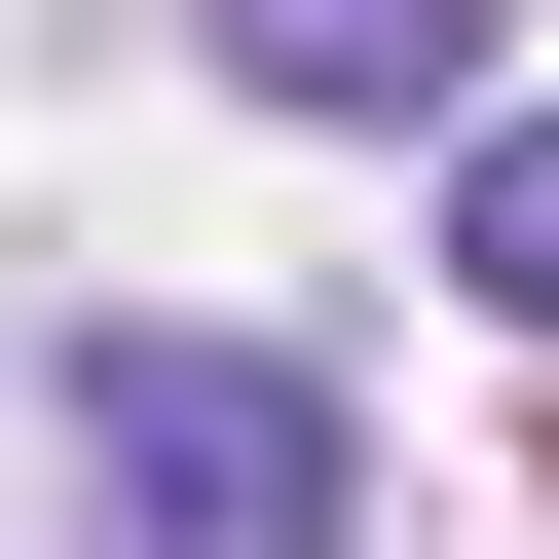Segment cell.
Returning a JSON list of instances; mask_svg holds the SVG:
<instances>
[{"instance_id": "cell-1", "label": "cell", "mask_w": 559, "mask_h": 559, "mask_svg": "<svg viewBox=\"0 0 559 559\" xmlns=\"http://www.w3.org/2000/svg\"><path fill=\"white\" fill-rule=\"evenodd\" d=\"M75 522H112V559H336L373 448H336L299 336H75Z\"/></svg>"}, {"instance_id": "cell-2", "label": "cell", "mask_w": 559, "mask_h": 559, "mask_svg": "<svg viewBox=\"0 0 559 559\" xmlns=\"http://www.w3.org/2000/svg\"><path fill=\"white\" fill-rule=\"evenodd\" d=\"M485 38H522V0H224L261 112H485Z\"/></svg>"}, {"instance_id": "cell-3", "label": "cell", "mask_w": 559, "mask_h": 559, "mask_svg": "<svg viewBox=\"0 0 559 559\" xmlns=\"http://www.w3.org/2000/svg\"><path fill=\"white\" fill-rule=\"evenodd\" d=\"M448 299L559 336V112H448Z\"/></svg>"}]
</instances>
